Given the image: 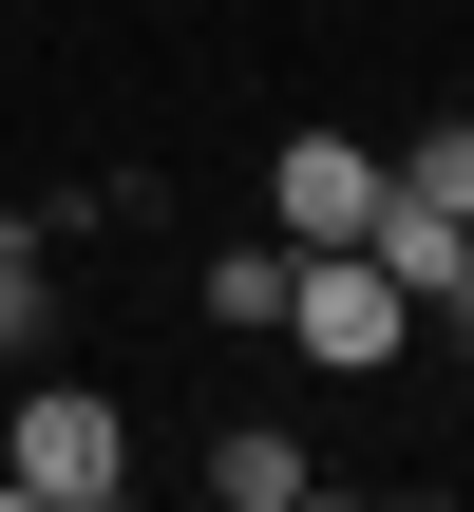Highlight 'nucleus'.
I'll return each instance as SVG.
<instances>
[{"mask_svg": "<svg viewBox=\"0 0 474 512\" xmlns=\"http://www.w3.org/2000/svg\"><path fill=\"white\" fill-rule=\"evenodd\" d=\"M133 494V418L95 399V380H19V418H0V512H114Z\"/></svg>", "mask_w": 474, "mask_h": 512, "instance_id": "nucleus-1", "label": "nucleus"}, {"mask_svg": "<svg viewBox=\"0 0 474 512\" xmlns=\"http://www.w3.org/2000/svg\"><path fill=\"white\" fill-rule=\"evenodd\" d=\"M285 342L361 380V361H399V342H418V304L380 285V247H304V266H285Z\"/></svg>", "mask_w": 474, "mask_h": 512, "instance_id": "nucleus-2", "label": "nucleus"}, {"mask_svg": "<svg viewBox=\"0 0 474 512\" xmlns=\"http://www.w3.org/2000/svg\"><path fill=\"white\" fill-rule=\"evenodd\" d=\"M266 228H285V247H361V228H380V152H361V133H285V152H266Z\"/></svg>", "mask_w": 474, "mask_h": 512, "instance_id": "nucleus-3", "label": "nucleus"}, {"mask_svg": "<svg viewBox=\"0 0 474 512\" xmlns=\"http://www.w3.org/2000/svg\"><path fill=\"white\" fill-rule=\"evenodd\" d=\"M209 494H228V512H304V437H285V418L209 437Z\"/></svg>", "mask_w": 474, "mask_h": 512, "instance_id": "nucleus-4", "label": "nucleus"}, {"mask_svg": "<svg viewBox=\"0 0 474 512\" xmlns=\"http://www.w3.org/2000/svg\"><path fill=\"white\" fill-rule=\"evenodd\" d=\"M285 266H304L285 228H266V247H209V323H285Z\"/></svg>", "mask_w": 474, "mask_h": 512, "instance_id": "nucleus-5", "label": "nucleus"}, {"mask_svg": "<svg viewBox=\"0 0 474 512\" xmlns=\"http://www.w3.org/2000/svg\"><path fill=\"white\" fill-rule=\"evenodd\" d=\"M380 171H399L418 209H456V228H474V114H437V133H418V152H380Z\"/></svg>", "mask_w": 474, "mask_h": 512, "instance_id": "nucleus-6", "label": "nucleus"}, {"mask_svg": "<svg viewBox=\"0 0 474 512\" xmlns=\"http://www.w3.org/2000/svg\"><path fill=\"white\" fill-rule=\"evenodd\" d=\"M57 342V285H38V247H0V361H38Z\"/></svg>", "mask_w": 474, "mask_h": 512, "instance_id": "nucleus-7", "label": "nucleus"}, {"mask_svg": "<svg viewBox=\"0 0 474 512\" xmlns=\"http://www.w3.org/2000/svg\"><path fill=\"white\" fill-rule=\"evenodd\" d=\"M0 247H19V209H0Z\"/></svg>", "mask_w": 474, "mask_h": 512, "instance_id": "nucleus-8", "label": "nucleus"}]
</instances>
